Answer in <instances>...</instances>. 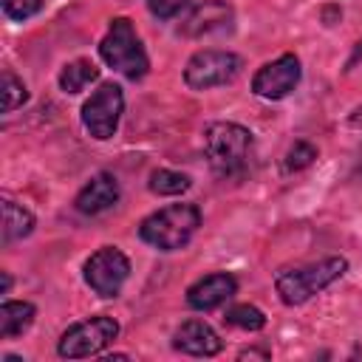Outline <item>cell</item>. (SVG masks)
<instances>
[{"label":"cell","mask_w":362,"mask_h":362,"mask_svg":"<svg viewBox=\"0 0 362 362\" xmlns=\"http://www.w3.org/2000/svg\"><path fill=\"white\" fill-rule=\"evenodd\" d=\"M204 156L221 181H238L249 173L255 156V133L240 122H212L204 130Z\"/></svg>","instance_id":"6da1fadb"},{"label":"cell","mask_w":362,"mask_h":362,"mask_svg":"<svg viewBox=\"0 0 362 362\" xmlns=\"http://www.w3.org/2000/svg\"><path fill=\"white\" fill-rule=\"evenodd\" d=\"M348 272V257L342 255H325L320 260L303 263V266H286L274 274V291L283 305L294 308L317 294H322L328 286H334Z\"/></svg>","instance_id":"7a4b0ae2"},{"label":"cell","mask_w":362,"mask_h":362,"mask_svg":"<svg viewBox=\"0 0 362 362\" xmlns=\"http://www.w3.org/2000/svg\"><path fill=\"white\" fill-rule=\"evenodd\" d=\"M201 226V209L192 201L167 204L153 209L139 221V238L141 243L158 249V252H178L184 249L192 235Z\"/></svg>","instance_id":"3957f363"},{"label":"cell","mask_w":362,"mask_h":362,"mask_svg":"<svg viewBox=\"0 0 362 362\" xmlns=\"http://www.w3.org/2000/svg\"><path fill=\"white\" fill-rule=\"evenodd\" d=\"M96 51H99V59L107 68H113L116 74H122L130 82L144 79L147 71H150L147 48H144V42H141L130 17H113L107 23V31L102 34Z\"/></svg>","instance_id":"277c9868"},{"label":"cell","mask_w":362,"mask_h":362,"mask_svg":"<svg viewBox=\"0 0 362 362\" xmlns=\"http://www.w3.org/2000/svg\"><path fill=\"white\" fill-rule=\"evenodd\" d=\"M119 322L107 314H93L85 317L79 322H71L59 339H57V354L62 359H90V356H102L107 345L116 342L119 337Z\"/></svg>","instance_id":"5b68a950"},{"label":"cell","mask_w":362,"mask_h":362,"mask_svg":"<svg viewBox=\"0 0 362 362\" xmlns=\"http://www.w3.org/2000/svg\"><path fill=\"white\" fill-rule=\"evenodd\" d=\"M243 71V57L229 48H198L184 62V85L189 90H212L235 82Z\"/></svg>","instance_id":"8992f818"},{"label":"cell","mask_w":362,"mask_h":362,"mask_svg":"<svg viewBox=\"0 0 362 362\" xmlns=\"http://www.w3.org/2000/svg\"><path fill=\"white\" fill-rule=\"evenodd\" d=\"M124 113V90L119 82H99V88L82 102L79 119L90 139L107 141L116 136Z\"/></svg>","instance_id":"52a82bcc"},{"label":"cell","mask_w":362,"mask_h":362,"mask_svg":"<svg viewBox=\"0 0 362 362\" xmlns=\"http://www.w3.org/2000/svg\"><path fill=\"white\" fill-rule=\"evenodd\" d=\"M82 280L96 297L113 300L130 280V257L119 246H99L82 263Z\"/></svg>","instance_id":"ba28073f"},{"label":"cell","mask_w":362,"mask_h":362,"mask_svg":"<svg viewBox=\"0 0 362 362\" xmlns=\"http://www.w3.org/2000/svg\"><path fill=\"white\" fill-rule=\"evenodd\" d=\"M300 79H303V62L297 54L286 51V54L263 62L252 74V93L266 102H280L297 90Z\"/></svg>","instance_id":"9c48e42d"},{"label":"cell","mask_w":362,"mask_h":362,"mask_svg":"<svg viewBox=\"0 0 362 362\" xmlns=\"http://www.w3.org/2000/svg\"><path fill=\"white\" fill-rule=\"evenodd\" d=\"M235 28V8L229 0H204L187 11V17L178 25L181 37L201 40L215 34H229Z\"/></svg>","instance_id":"30bf717a"},{"label":"cell","mask_w":362,"mask_h":362,"mask_svg":"<svg viewBox=\"0 0 362 362\" xmlns=\"http://www.w3.org/2000/svg\"><path fill=\"white\" fill-rule=\"evenodd\" d=\"M238 294V277L232 272H209L198 280H192L184 291V300L192 311H215L226 305Z\"/></svg>","instance_id":"8fae6325"},{"label":"cell","mask_w":362,"mask_h":362,"mask_svg":"<svg viewBox=\"0 0 362 362\" xmlns=\"http://www.w3.org/2000/svg\"><path fill=\"white\" fill-rule=\"evenodd\" d=\"M119 198H122L119 178L113 173H107V170H99L74 195V209L79 215H85V218H96V215L113 209L119 204Z\"/></svg>","instance_id":"7c38bea8"},{"label":"cell","mask_w":362,"mask_h":362,"mask_svg":"<svg viewBox=\"0 0 362 362\" xmlns=\"http://www.w3.org/2000/svg\"><path fill=\"white\" fill-rule=\"evenodd\" d=\"M173 351L184 354V356L206 359V356H218L223 351V339L206 320L189 317L173 331Z\"/></svg>","instance_id":"4fadbf2b"},{"label":"cell","mask_w":362,"mask_h":362,"mask_svg":"<svg viewBox=\"0 0 362 362\" xmlns=\"http://www.w3.org/2000/svg\"><path fill=\"white\" fill-rule=\"evenodd\" d=\"M99 74H102V71H99V65H96L93 59L76 57V59H71V62H65V65L59 68L57 85H59L62 93L76 96V93H82L88 85H93V82L99 79Z\"/></svg>","instance_id":"5bb4252c"},{"label":"cell","mask_w":362,"mask_h":362,"mask_svg":"<svg viewBox=\"0 0 362 362\" xmlns=\"http://www.w3.org/2000/svg\"><path fill=\"white\" fill-rule=\"evenodd\" d=\"M37 226V218L28 206L11 201V198H3V246H11L17 240H25Z\"/></svg>","instance_id":"9a60e30c"},{"label":"cell","mask_w":362,"mask_h":362,"mask_svg":"<svg viewBox=\"0 0 362 362\" xmlns=\"http://www.w3.org/2000/svg\"><path fill=\"white\" fill-rule=\"evenodd\" d=\"M37 320V305L28 300H3L0 305V339L25 334Z\"/></svg>","instance_id":"2e32d148"},{"label":"cell","mask_w":362,"mask_h":362,"mask_svg":"<svg viewBox=\"0 0 362 362\" xmlns=\"http://www.w3.org/2000/svg\"><path fill=\"white\" fill-rule=\"evenodd\" d=\"M189 187H192V178L187 173H178V170H170V167H158L147 175V189L153 195L175 198V195H184Z\"/></svg>","instance_id":"e0dca14e"},{"label":"cell","mask_w":362,"mask_h":362,"mask_svg":"<svg viewBox=\"0 0 362 362\" xmlns=\"http://www.w3.org/2000/svg\"><path fill=\"white\" fill-rule=\"evenodd\" d=\"M223 322L229 328L255 334V331H263L266 328V314L257 305H252V303H235V305H229L223 311Z\"/></svg>","instance_id":"ac0fdd59"},{"label":"cell","mask_w":362,"mask_h":362,"mask_svg":"<svg viewBox=\"0 0 362 362\" xmlns=\"http://www.w3.org/2000/svg\"><path fill=\"white\" fill-rule=\"evenodd\" d=\"M317 156H320L317 144H311V141H305V139H297V141H291L288 150L283 153V173H286V175L303 173V170H308V167L317 161Z\"/></svg>","instance_id":"d6986e66"},{"label":"cell","mask_w":362,"mask_h":362,"mask_svg":"<svg viewBox=\"0 0 362 362\" xmlns=\"http://www.w3.org/2000/svg\"><path fill=\"white\" fill-rule=\"evenodd\" d=\"M25 102H28V85L11 68H3V113H11Z\"/></svg>","instance_id":"ffe728a7"},{"label":"cell","mask_w":362,"mask_h":362,"mask_svg":"<svg viewBox=\"0 0 362 362\" xmlns=\"http://www.w3.org/2000/svg\"><path fill=\"white\" fill-rule=\"evenodd\" d=\"M0 8L8 20L25 23V20H31L34 14L42 11V0H0Z\"/></svg>","instance_id":"44dd1931"},{"label":"cell","mask_w":362,"mask_h":362,"mask_svg":"<svg viewBox=\"0 0 362 362\" xmlns=\"http://www.w3.org/2000/svg\"><path fill=\"white\" fill-rule=\"evenodd\" d=\"M144 6L158 20H175L181 11H187L192 6V0H144Z\"/></svg>","instance_id":"7402d4cb"},{"label":"cell","mask_w":362,"mask_h":362,"mask_svg":"<svg viewBox=\"0 0 362 362\" xmlns=\"http://www.w3.org/2000/svg\"><path fill=\"white\" fill-rule=\"evenodd\" d=\"M362 62V37L354 42V48H351V57H348V62H345V71H351V68H356Z\"/></svg>","instance_id":"603a6c76"},{"label":"cell","mask_w":362,"mask_h":362,"mask_svg":"<svg viewBox=\"0 0 362 362\" xmlns=\"http://www.w3.org/2000/svg\"><path fill=\"white\" fill-rule=\"evenodd\" d=\"M246 356H249V359H252V356L269 359V356H272V351H269V348H246V351H240V354H238V359H246Z\"/></svg>","instance_id":"cb8c5ba5"},{"label":"cell","mask_w":362,"mask_h":362,"mask_svg":"<svg viewBox=\"0 0 362 362\" xmlns=\"http://www.w3.org/2000/svg\"><path fill=\"white\" fill-rule=\"evenodd\" d=\"M348 127H351V130H362V105L351 110V116H348Z\"/></svg>","instance_id":"d4e9b609"},{"label":"cell","mask_w":362,"mask_h":362,"mask_svg":"<svg viewBox=\"0 0 362 362\" xmlns=\"http://www.w3.org/2000/svg\"><path fill=\"white\" fill-rule=\"evenodd\" d=\"M0 277H3V288H0V294H8V291H11V274H8V272H0Z\"/></svg>","instance_id":"484cf974"},{"label":"cell","mask_w":362,"mask_h":362,"mask_svg":"<svg viewBox=\"0 0 362 362\" xmlns=\"http://www.w3.org/2000/svg\"><path fill=\"white\" fill-rule=\"evenodd\" d=\"M3 362H23V356H17V354H3Z\"/></svg>","instance_id":"4316f807"}]
</instances>
